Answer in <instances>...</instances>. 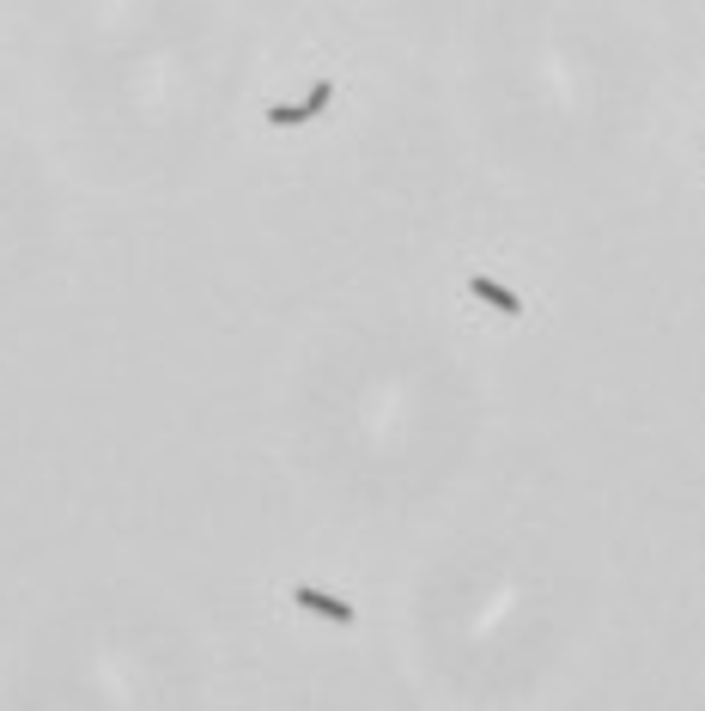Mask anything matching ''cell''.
I'll use <instances>...</instances> for the list:
<instances>
[{
  "mask_svg": "<svg viewBox=\"0 0 705 711\" xmlns=\"http://www.w3.org/2000/svg\"><path fill=\"white\" fill-rule=\"evenodd\" d=\"M329 98H335V79H317L304 104H274V110H268V128H304L310 116H323V110H329Z\"/></svg>",
  "mask_w": 705,
  "mask_h": 711,
  "instance_id": "1",
  "label": "cell"
},
{
  "mask_svg": "<svg viewBox=\"0 0 705 711\" xmlns=\"http://www.w3.org/2000/svg\"><path fill=\"white\" fill-rule=\"evenodd\" d=\"M292 602H298V608H310V614H323V620H335V626H353V602H341V596H329V590L298 584V590H292Z\"/></svg>",
  "mask_w": 705,
  "mask_h": 711,
  "instance_id": "2",
  "label": "cell"
},
{
  "mask_svg": "<svg viewBox=\"0 0 705 711\" xmlns=\"http://www.w3.org/2000/svg\"><path fill=\"white\" fill-rule=\"evenodd\" d=\"M468 292H475L481 304H493L499 316H523V298H517L511 286H499V280H487V274H468Z\"/></svg>",
  "mask_w": 705,
  "mask_h": 711,
  "instance_id": "3",
  "label": "cell"
}]
</instances>
